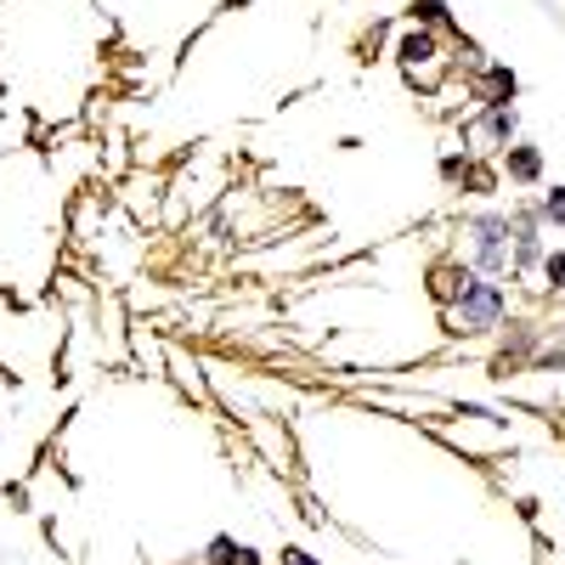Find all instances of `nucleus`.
Listing matches in <instances>:
<instances>
[{"label":"nucleus","mask_w":565,"mask_h":565,"mask_svg":"<svg viewBox=\"0 0 565 565\" xmlns=\"http://www.w3.org/2000/svg\"><path fill=\"white\" fill-rule=\"evenodd\" d=\"M498 317H503V289L498 282H469V289L458 295V306H452V334H487V328H498Z\"/></svg>","instance_id":"obj_1"},{"label":"nucleus","mask_w":565,"mask_h":565,"mask_svg":"<svg viewBox=\"0 0 565 565\" xmlns=\"http://www.w3.org/2000/svg\"><path fill=\"white\" fill-rule=\"evenodd\" d=\"M402 68H407V79H418V85H436V68H441L436 40H430V34H407V40H402Z\"/></svg>","instance_id":"obj_2"},{"label":"nucleus","mask_w":565,"mask_h":565,"mask_svg":"<svg viewBox=\"0 0 565 565\" xmlns=\"http://www.w3.org/2000/svg\"><path fill=\"white\" fill-rule=\"evenodd\" d=\"M509 221H498V215H487V221H476V260L487 266V271H498V266H509Z\"/></svg>","instance_id":"obj_3"},{"label":"nucleus","mask_w":565,"mask_h":565,"mask_svg":"<svg viewBox=\"0 0 565 565\" xmlns=\"http://www.w3.org/2000/svg\"><path fill=\"white\" fill-rule=\"evenodd\" d=\"M503 136H514V114H509V108H492L487 125L469 130V141H476V148H487V141H503Z\"/></svg>","instance_id":"obj_4"},{"label":"nucleus","mask_w":565,"mask_h":565,"mask_svg":"<svg viewBox=\"0 0 565 565\" xmlns=\"http://www.w3.org/2000/svg\"><path fill=\"white\" fill-rule=\"evenodd\" d=\"M469 282H476L469 271H447V266H441V271H436V282H430V295H436V300H452V295H463V289H469Z\"/></svg>","instance_id":"obj_5"},{"label":"nucleus","mask_w":565,"mask_h":565,"mask_svg":"<svg viewBox=\"0 0 565 565\" xmlns=\"http://www.w3.org/2000/svg\"><path fill=\"white\" fill-rule=\"evenodd\" d=\"M509 170L521 175V181H532V175H537L543 164H537V153H532V148H514V153H509Z\"/></svg>","instance_id":"obj_6"},{"label":"nucleus","mask_w":565,"mask_h":565,"mask_svg":"<svg viewBox=\"0 0 565 565\" xmlns=\"http://www.w3.org/2000/svg\"><path fill=\"white\" fill-rule=\"evenodd\" d=\"M543 215H548V221H559V226H565V186H554V193H548V199H543Z\"/></svg>","instance_id":"obj_7"},{"label":"nucleus","mask_w":565,"mask_h":565,"mask_svg":"<svg viewBox=\"0 0 565 565\" xmlns=\"http://www.w3.org/2000/svg\"><path fill=\"white\" fill-rule=\"evenodd\" d=\"M548 282H554V289H565V255H548Z\"/></svg>","instance_id":"obj_8"},{"label":"nucleus","mask_w":565,"mask_h":565,"mask_svg":"<svg viewBox=\"0 0 565 565\" xmlns=\"http://www.w3.org/2000/svg\"><path fill=\"white\" fill-rule=\"evenodd\" d=\"M232 554H238V543H232V537H215V559L232 565Z\"/></svg>","instance_id":"obj_9"},{"label":"nucleus","mask_w":565,"mask_h":565,"mask_svg":"<svg viewBox=\"0 0 565 565\" xmlns=\"http://www.w3.org/2000/svg\"><path fill=\"white\" fill-rule=\"evenodd\" d=\"M282 565H317L311 554H300V548H282Z\"/></svg>","instance_id":"obj_10"},{"label":"nucleus","mask_w":565,"mask_h":565,"mask_svg":"<svg viewBox=\"0 0 565 565\" xmlns=\"http://www.w3.org/2000/svg\"><path fill=\"white\" fill-rule=\"evenodd\" d=\"M232 565H260V559H255L249 548H238V554H232Z\"/></svg>","instance_id":"obj_11"}]
</instances>
